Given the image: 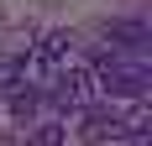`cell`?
I'll return each instance as SVG.
<instances>
[{
    "label": "cell",
    "mask_w": 152,
    "mask_h": 146,
    "mask_svg": "<svg viewBox=\"0 0 152 146\" xmlns=\"http://www.w3.org/2000/svg\"><path fill=\"white\" fill-rule=\"evenodd\" d=\"M94 89L110 99H142L147 94V63L126 58V52H105L94 63Z\"/></svg>",
    "instance_id": "1"
},
{
    "label": "cell",
    "mask_w": 152,
    "mask_h": 146,
    "mask_svg": "<svg viewBox=\"0 0 152 146\" xmlns=\"http://www.w3.org/2000/svg\"><path fill=\"white\" fill-rule=\"evenodd\" d=\"M47 99H53V110H84V104H94V68H68L63 63L53 78H47V89H42Z\"/></svg>",
    "instance_id": "2"
},
{
    "label": "cell",
    "mask_w": 152,
    "mask_h": 146,
    "mask_svg": "<svg viewBox=\"0 0 152 146\" xmlns=\"http://www.w3.org/2000/svg\"><path fill=\"white\" fill-rule=\"evenodd\" d=\"M79 115H84V125H79V136H84V141H115V136H121V115H115V110H100V104H84V110H79Z\"/></svg>",
    "instance_id": "3"
},
{
    "label": "cell",
    "mask_w": 152,
    "mask_h": 146,
    "mask_svg": "<svg viewBox=\"0 0 152 146\" xmlns=\"http://www.w3.org/2000/svg\"><path fill=\"white\" fill-rule=\"evenodd\" d=\"M105 42H110V52L142 58V52H147V26H142V21H115V26L105 31Z\"/></svg>",
    "instance_id": "4"
},
{
    "label": "cell",
    "mask_w": 152,
    "mask_h": 146,
    "mask_svg": "<svg viewBox=\"0 0 152 146\" xmlns=\"http://www.w3.org/2000/svg\"><path fill=\"white\" fill-rule=\"evenodd\" d=\"M68 141V125L63 120H42L37 131H26V146H63Z\"/></svg>",
    "instance_id": "5"
}]
</instances>
